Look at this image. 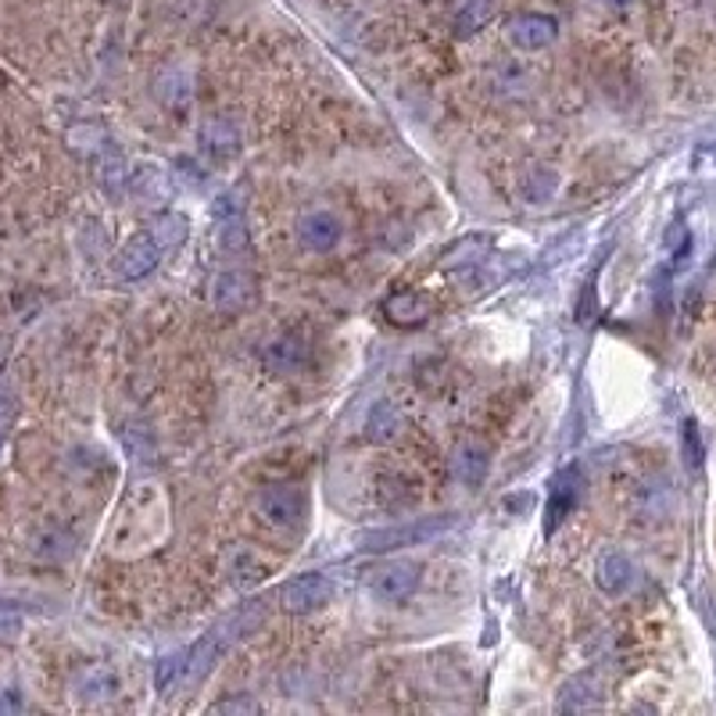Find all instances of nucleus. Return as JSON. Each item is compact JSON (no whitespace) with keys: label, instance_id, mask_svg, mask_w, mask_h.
<instances>
[{"label":"nucleus","instance_id":"4468645a","mask_svg":"<svg viewBox=\"0 0 716 716\" xmlns=\"http://www.w3.org/2000/svg\"><path fill=\"white\" fill-rule=\"evenodd\" d=\"M452 469H455V480L466 484V487H480L487 469H491V455H487L484 445H463L455 452L452 459Z\"/></svg>","mask_w":716,"mask_h":716},{"label":"nucleus","instance_id":"412c9836","mask_svg":"<svg viewBox=\"0 0 716 716\" xmlns=\"http://www.w3.org/2000/svg\"><path fill=\"white\" fill-rule=\"evenodd\" d=\"M216 222H219V243L226 251L248 248V226H243L240 211H234V216H226V219H216Z\"/></svg>","mask_w":716,"mask_h":716},{"label":"nucleus","instance_id":"39448f33","mask_svg":"<svg viewBox=\"0 0 716 716\" xmlns=\"http://www.w3.org/2000/svg\"><path fill=\"white\" fill-rule=\"evenodd\" d=\"M581 495H584V477L577 466L559 469L556 480H552V495H548V512H544V535H556L562 527V520L581 506Z\"/></svg>","mask_w":716,"mask_h":716},{"label":"nucleus","instance_id":"bb28decb","mask_svg":"<svg viewBox=\"0 0 716 716\" xmlns=\"http://www.w3.org/2000/svg\"><path fill=\"white\" fill-rule=\"evenodd\" d=\"M101 179H104V187L108 190H118V179H122V162L115 158V162H104V173H101Z\"/></svg>","mask_w":716,"mask_h":716},{"label":"nucleus","instance_id":"b1692460","mask_svg":"<svg viewBox=\"0 0 716 716\" xmlns=\"http://www.w3.org/2000/svg\"><path fill=\"white\" fill-rule=\"evenodd\" d=\"M599 272H591L588 283H584V294L581 301H577V323H595V315H599Z\"/></svg>","mask_w":716,"mask_h":716},{"label":"nucleus","instance_id":"f8f14e48","mask_svg":"<svg viewBox=\"0 0 716 716\" xmlns=\"http://www.w3.org/2000/svg\"><path fill=\"white\" fill-rule=\"evenodd\" d=\"M309 359H312V347L298 333H283V338H277L266 347V365L272 373H298L309 365Z\"/></svg>","mask_w":716,"mask_h":716},{"label":"nucleus","instance_id":"aec40b11","mask_svg":"<svg viewBox=\"0 0 716 716\" xmlns=\"http://www.w3.org/2000/svg\"><path fill=\"white\" fill-rule=\"evenodd\" d=\"M559 190V173L548 169V165H538L535 173L523 179V197L530 205H544L552 201V194Z\"/></svg>","mask_w":716,"mask_h":716},{"label":"nucleus","instance_id":"1a4fd4ad","mask_svg":"<svg viewBox=\"0 0 716 716\" xmlns=\"http://www.w3.org/2000/svg\"><path fill=\"white\" fill-rule=\"evenodd\" d=\"M230 645V631L226 627H216V631H208L205 637H197L194 648L187 652V666H183V684H197L211 666H216V660L222 656V648Z\"/></svg>","mask_w":716,"mask_h":716},{"label":"nucleus","instance_id":"f257e3e1","mask_svg":"<svg viewBox=\"0 0 716 716\" xmlns=\"http://www.w3.org/2000/svg\"><path fill=\"white\" fill-rule=\"evenodd\" d=\"M258 512L266 516V523L272 527H298L309 512V498L294 484H269L258 495Z\"/></svg>","mask_w":716,"mask_h":716},{"label":"nucleus","instance_id":"0eeeda50","mask_svg":"<svg viewBox=\"0 0 716 716\" xmlns=\"http://www.w3.org/2000/svg\"><path fill=\"white\" fill-rule=\"evenodd\" d=\"M556 37H559V22L552 14L527 11V14L509 19V40H512V48H520V51H541Z\"/></svg>","mask_w":716,"mask_h":716},{"label":"nucleus","instance_id":"c85d7f7f","mask_svg":"<svg viewBox=\"0 0 716 716\" xmlns=\"http://www.w3.org/2000/svg\"><path fill=\"white\" fill-rule=\"evenodd\" d=\"M602 4H609V8H623V4H631V0H602Z\"/></svg>","mask_w":716,"mask_h":716},{"label":"nucleus","instance_id":"6e6552de","mask_svg":"<svg viewBox=\"0 0 716 716\" xmlns=\"http://www.w3.org/2000/svg\"><path fill=\"white\" fill-rule=\"evenodd\" d=\"M258 287L255 277H248L243 269H226L216 277V287H211V301H216L219 312H243L255 301Z\"/></svg>","mask_w":716,"mask_h":716},{"label":"nucleus","instance_id":"393cba45","mask_svg":"<svg viewBox=\"0 0 716 716\" xmlns=\"http://www.w3.org/2000/svg\"><path fill=\"white\" fill-rule=\"evenodd\" d=\"M684 459H688L692 469L703 463V440H698V426L692 419L684 423Z\"/></svg>","mask_w":716,"mask_h":716},{"label":"nucleus","instance_id":"ddd939ff","mask_svg":"<svg viewBox=\"0 0 716 716\" xmlns=\"http://www.w3.org/2000/svg\"><path fill=\"white\" fill-rule=\"evenodd\" d=\"M434 312V304L426 294L419 291H394L387 301H384V315L391 319V323H398V326H419L426 323Z\"/></svg>","mask_w":716,"mask_h":716},{"label":"nucleus","instance_id":"2eb2a0df","mask_svg":"<svg viewBox=\"0 0 716 716\" xmlns=\"http://www.w3.org/2000/svg\"><path fill=\"white\" fill-rule=\"evenodd\" d=\"M201 141H205V151L211 158H230L240 151V129L230 118H211L201 129Z\"/></svg>","mask_w":716,"mask_h":716},{"label":"nucleus","instance_id":"f03ea898","mask_svg":"<svg viewBox=\"0 0 716 716\" xmlns=\"http://www.w3.org/2000/svg\"><path fill=\"white\" fill-rule=\"evenodd\" d=\"M419 567L416 562H384V567H376L370 573V595L380 599V602H391V605H398L405 602L408 595H416V588H419Z\"/></svg>","mask_w":716,"mask_h":716},{"label":"nucleus","instance_id":"9d476101","mask_svg":"<svg viewBox=\"0 0 716 716\" xmlns=\"http://www.w3.org/2000/svg\"><path fill=\"white\" fill-rule=\"evenodd\" d=\"M158 258H162V243L151 234H141V237H133L126 248H122L115 269H118L122 280H144L147 272L158 266Z\"/></svg>","mask_w":716,"mask_h":716},{"label":"nucleus","instance_id":"a211bd4d","mask_svg":"<svg viewBox=\"0 0 716 716\" xmlns=\"http://www.w3.org/2000/svg\"><path fill=\"white\" fill-rule=\"evenodd\" d=\"M495 14V0H466V8L455 19V37H474L480 29L491 22Z\"/></svg>","mask_w":716,"mask_h":716},{"label":"nucleus","instance_id":"7ed1b4c3","mask_svg":"<svg viewBox=\"0 0 716 716\" xmlns=\"http://www.w3.org/2000/svg\"><path fill=\"white\" fill-rule=\"evenodd\" d=\"M330 599H333V581L326 573H298L280 588L283 609L287 613H298V616L315 613V609H323Z\"/></svg>","mask_w":716,"mask_h":716},{"label":"nucleus","instance_id":"6ab92c4d","mask_svg":"<svg viewBox=\"0 0 716 716\" xmlns=\"http://www.w3.org/2000/svg\"><path fill=\"white\" fill-rule=\"evenodd\" d=\"M187 230H190L187 216H176V211H169V216H158L155 222H151V237L162 243V251L179 248V243L187 240Z\"/></svg>","mask_w":716,"mask_h":716},{"label":"nucleus","instance_id":"a878e982","mask_svg":"<svg viewBox=\"0 0 716 716\" xmlns=\"http://www.w3.org/2000/svg\"><path fill=\"white\" fill-rule=\"evenodd\" d=\"M19 631H22V613H19V609H11V605H0V634L14 637Z\"/></svg>","mask_w":716,"mask_h":716},{"label":"nucleus","instance_id":"423d86ee","mask_svg":"<svg viewBox=\"0 0 716 716\" xmlns=\"http://www.w3.org/2000/svg\"><path fill=\"white\" fill-rule=\"evenodd\" d=\"M341 237H344V222L333 216V211H326V208L304 211L301 222H298V240L309 251H315V255L333 251L341 243Z\"/></svg>","mask_w":716,"mask_h":716},{"label":"nucleus","instance_id":"cd10ccee","mask_svg":"<svg viewBox=\"0 0 716 716\" xmlns=\"http://www.w3.org/2000/svg\"><path fill=\"white\" fill-rule=\"evenodd\" d=\"M0 709H22L19 692H4V695H0Z\"/></svg>","mask_w":716,"mask_h":716},{"label":"nucleus","instance_id":"c756f323","mask_svg":"<svg viewBox=\"0 0 716 716\" xmlns=\"http://www.w3.org/2000/svg\"><path fill=\"white\" fill-rule=\"evenodd\" d=\"M0 448H4V430H0Z\"/></svg>","mask_w":716,"mask_h":716},{"label":"nucleus","instance_id":"f3484780","mask_svg":"<svg viewBox=\"0 0 716 716\" xmlns=\"http://www.w3.org/2000/svg\"><path fill=\"white\" fill-rule=\"evenodd\" d=\"M487 251H491V240H487L484 234H469L466 240L452 243V248L445 251V269H455V266H477V262H484V258H491Z\"/></svg>","mask_w":716,"mask_h":716},{"label":"nucleus","instance_id":"dca6fc26","mask_svg":"<svg viewBox=\"0 0 716 716\" xmlns=\"http://www.w3.org/2000/svg\"><path fill=\"white\" fill-rule=\"evenodd\" d=\"M402 426H405V419L398 413V405H394V402H376L370 408V416H365V437L376 440V445H384V440L398 437Z\"/></svg>","mask_w":716,"mask_h":716},{"label":"nucleus","instance_id":"9b49d317","mask_svg":"<svg viewBox=\"0 0 716 716\" xmlns=\"http://www.w3.org/2000/svg\"><path fill=\"white\" fill-rule=\"evenodd\" d=\"M595 584L602 595L620 599L623 591L634 584V562L623 552H616V548H609V552H602L595 562Z\"/></svg>","mask_w":716,"mask_h":716},{"label":"nucleus","instance_id":"5701e85b","mask_svg":"<svg viewBox=\"0 0 716 716\" xmlns=\"http://www.w3.org/2000/svg\"><path fill=\"white\" fill-rule=\"evenodd\" d=\"M133 194L144 197V201H147V194L169 197V179H165L162 169H144V173H136V179H133Z\"/></svg>","mask_w":716,"mask_h":716},{"label":"nucleus","instance_id":"4be33fe9","mask_svg":"<svg viewBox=\"0 0 716 716\" xmlns=\"http://www.w3.org/2000/svg\"><path fill=\"white\" fill-rule=\"evenodd\" d=\"M183 666H187V652H173V656H162L158 666H155V684H158V692H169L173 684L183 681Z\"/></svg>","mask_w":716,"mask_h":716},{"label":"nucleus","instance_id":"20e7f679","mask_svg":"<svg viewBox=\"0 0 716 716\" xmlns=\"http://www.w3.org/2000/svg\"><path fill=\"white\" fill-rule=\"evenodd\" d=\"M448 527H452V516H440V520H419V523H402V527H391V530H376V535L365 538L362 548H365V552H394V548L426 544Z\"/></svg>","mask_w":716,"mask_h":716}]
</instances>
